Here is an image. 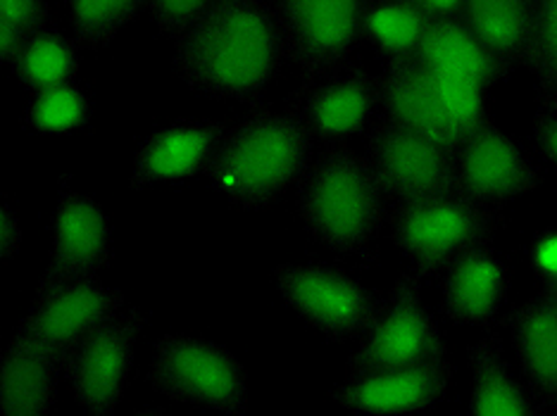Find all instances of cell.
<instances>
[{
  "label": "cell",
  "instance_id": "cell-27",
  "mask_svg": "<svg viewBox=\"0 0 557 416\" xmlns=\"http://www.w3.org/2000/svg\"><path fill=\"white\" fill-rule=\"evenodd\" d=\"M74 41L82 50H103L138 17L146 0H65Z\"/></svg>",
  "mask_w": 557,
  "mask_h": 416
},
{
  "label": "cell",
  "instance_id": "cell-19",
  "mask_svg": "<svg viewBox=\"0 0 557 416\" xmlns=\"http://www.w3.org/2000/svg\"><path fill=\"white\" fill-rule=\"evenodd\" d=\"M376 115L450 150L460 143L438 108L432 77L414 58L382 62L376 72Z\"/></svg>",
  "mask_w": 557,
  "mask_h": 416
},
{
  "label": "cell",
  "instance_id": "cell-4",
  "mask_svg": "<svg viewBox=\"0 0 557 416\" xmlns=\"http://www.w3.org/2000/svg\"><path fill=\"white\" fill-rule=\"evenodd\" d=\"M508 224L503 207L476 203L455 191L388 207L386 234L410 269L432 281L462 252L496 241Z\"/></svg>",
  "mask_w": 557,
  "mask_h": 416
},
{
  "label": "cell",
  "instance_id": "cell-15",
  "mask_svg": "<svg viewBox=\"0 0 557 416\" xmlns=\"http://www.w3.org/2000/svg\"><path fill=\"white\" fill-rule=\"evenodd\" d=\"M455 378L448 357L410 367L346 374L326 393L332 405L370 416L422 414L446 402Z\"/></svg>",
  "mask_w": 557,
  "mask_h": 416
},
{
  "label": "cell",
  "instance_id": "cell-9",
  "mask_svg": "<svg viewBox=\"0 0 557 416\" xmlns=\"http://www.w3.org/2000/svg\"><path fill=\"white\" fill-rule=\"evenodd\" d=\"M148 326V312L126 305L88 333L62 362V378L77 405L94 416H112L134 371V352Z\"/></svg>",
  "mask_w": 557,
  "mask_h": 416
},
{
  "label": "cell",
  "instance_id": "cell-30",
  "mask_svg": "<svg viewBox=\"0 0 557 416\" xmlns=\"http://www.w3.org/2000/svg\"><path fill=\"white\" fill-rule=\"evenodd\" d=\"M208 3L210 0H146V10L158 34L174 41Z\"/></svg>",
  "mask_w": 557,
  "mask_h": 416
},
{
  "label": "cell",
  "instance_id": "cell-6",
  "mask_svg": "<svg viewBox=\"0 0 557 416\" xmlns=\"http://www.w3.org/2000/svg\"><path fill=\"white\" fill-rule=\"evenodd\" d=\"M272 283L284 305L334 345L358 343L382 302L358 276L326 262H282Z\"/></svg>",
  "mask_w": 557,
  "mask_h": 416
},
{
  "label": "cell",
  "instance_id": "cell-3",
  "mask_svg": "<svg viewBox=\"0 0 557 416\" xmlns=\"http://www.w3.org/2000/svg\"><path fill=\"white\" fill-rule=\"evenodd\" d=\"M312 157L314 136L296 112L260 100L230 126L206 176L234 207L262 212L296 191Z\"/></svg>",
  "mask_w": 557,
  "mask_h": 416
},
{
  "label": "cell",
  "instance_id": "cell-1",
  "mask_svg": "<svg viewBox=\"0 0 557 416\" xmlns=\"http://www.w3.org/2000/svg\"><path fill=\"white\" fill-rule=\"evenodd\" d=\"M172 43L174 77L214 103H260L288 60L268 0H210Z\"/></svg>",
  "mask_w": 557,
  "mask_h": 416
},
{
  "label": "cell",
  "instance_id": "cell-24",
  "mask_svg": "<svg viewBox=\"0 0 557 416\" xmlns=\"http://www.w3.org/2000/svg\"><path fill=\"white\" fill-rule=\"evenodd\" d=\"M432 15L420 0H367L362 41L386 60H408L420 50Z\"/></svg>",
  "mask_w": 557,
  "mask_h": 416
},
{
  "label": "cell",
  "instance_id": "cell-13",
  "mask_svg": "<svg viewBox=\"0 0 557 416\" xmlns=\"http://www.w3.org/2000/svg\"><path fill=\"white\" fill-rule=\"evenodd\" d=\"M126 305L129 302L120 288L100 281V276L55 286L32 298L29 312L12 333L32 340L65 362L72 348H77L88 333L115 317Z\"/></svg>",
  "mask_w": 557,
  "mask_h": 416
},
{
  "label": "cell",
  "instance_id": "cell-21",
  "mask_svg": "<svg viewBox=\"0 0 557 416\" xmlns=\"http://www.w3.org/2000/svg\"><path fill=\"white\" fill-rule=\"evenodd\" d=\"M62 360L12 333L0 355V414L48 416L58 405Z\"/></svg>",
  "mask_w": 557,
  "mask_h": 416
},
{
  "label": "cell",
  "instance_id": "cell-11",
  "mask_svg": "<svg viewBox=\"0 0 557 416\" xmlns=\"http://www.w3.org/2000/svg\"><path fill=\"white\" fill-rule=\"evenodd\" d=\"M115 262V234L106 207L94 196L74 188L70 176L60 179L55 210L50 217V252L34 295L55 286L98 279Z\"/></svg>",
  "mask_w": 557,
  "mask_h": 416
},
{
  "label": "cell",
  "instance_id": "cell-20",
  "mask_svg": "<svg viewBox=\"0 0 557 416\" xmlns=\"http://www.w3.org/2000/svg\"><path fill=\"white\" fill-rule=\"evenodd\" d=\"M472 390L467 414L472 416H536L543 414L524 378L517 376L505 355L500 326L484 329L467 345Z\"/></svg>",
  "mask_w": 557,
  "mask_h": 416
},
{
  "label": "cell",
  "instance_id": "cell-36",
  "mask_svg": "<svg viewBox=\"0 0 557 416\" xmlns=\"http://www.w3.org/2000/svg\"><path fill=\"white\" fill-rule=\"evenodd\" d=\"M422 8L436 17H460L462 0H420Z\"/></svg>",
  "mask_w": 557,
  "mask_h": 416
},
{
  "label": "cell",
  "instance_id": "cell-23",
  "mask_svg": "<svg viewBox=\"0 0 557 416\" xmlns=\"http://www.w3.org/2000/svg\"><path fill=\"white\" fill-rule=\"evenodd\" d=\"M536 0H462L460 20L512 72L524 67Z\"/></svg>",
  "mask_w": 557,
  "mask_h": 416
},
{
  "label": "cell",
  "instance_id": "cell-22",
  "mask_svg": "<svg viewBox=\"0 0 557 416\" xmlns=\"http://www.w3.org/2000/svg\"><path fill=\"white\" fill-rule=\"evenodd\" d=\"M414 60L432 72L455 74L486 88H496L515 74L476 39V34L460 17L432 20Z\"/></svg>",
  "mask_w": 557,
  "mask_h": 416
},
{
  "label": "cell",
  "instance_id": "cell-29",
  "mask_svg": "<svg viewBox=\"0 0 557 416\" xmlns=\"http://www.w3.org/2000/svg\"><path fill=\"white\" fill-rule=\"evenodd\" d=\"M426 72H429V77H432V86H434V93H436L443 117H446L450 131L458 136V141H462L465 136L476 131L479 126L493 122L491 119V88H486L484 84H476L472 79L455 77V74H443V72H432V70H426Z\"/></svg>",
  "mask_w": 557,
  "mask_h": 416
},
{
  "label": "cell",
  "instance_id": "cell-5",
  "mask_svg": "<svg viewBox=\"0 0 557 416\" xmlns=\"http://www.w3.org/2000/svg\"><path fill=\"white\" fill-rule=\"evenodd\" d=\"M158 395L182 405L230 416L248 414L250 393L244 364L214 340L162 333L144 371Z\"/></svg>",
  "mask_w": 557,
  "mask_h": 416
},
{
  "label": "cell",
  "instance_id": "cell-35",
  "mask_svg": "<svg viewBox=\"0 0 557 416\" xmlns=\"http://www.w3.org/2000/svg\"><path fill=\"white\" fill-rule=\"evenodd\" d=\"M29 41V36H24L22 31L8 27V24H0V62H3V67H12L15 65V60L20 58L24 43Z\"/></svg>",
  "mask_w": 557,
  "mask_h": 416
},
{
  "label": "cell",
  "instance_id": "cell-10",
  "mask_svg": "<svg viewBox=\"0 0 557 416\" xmlns=\"http://www.w3.org/2000/svg\"><path fill=\"white\" fill-rule=\"evenodd\" d=\"M362 153L388 207L455 193V150L422 134L376 115Z\"/></svg>",
  "mask_w": 557,
  "mask_h": 416
},
{
  "label": "cell",
  "instance_id": "cell-37",
  "mask_svg": "<svg viewBox=\"0 0 557 416\" xmlns=\"http://www.w3.org/2000/svg\"><path fill=\"white\" fill-rule=\"evenodd\" d=\"M553 288H555V291H557V283H553Z\"/></svg>",
  "mask_w": 557,
  "mask_h": 416
},
{
  "label": "cell",
  "instance_id": "cell-17",
  "mask_svg": "<svg viewBox=\"0 0 557 416\" xmlns=\"http://www.w3.org/2000/svg\"><path fill=\"white\" fill-rule=\"evenodd\" d=\"M226 131L230 126L224 122H174L150 131L134 153L129 188L180 186L194 179L208 169Z\"/></svg>",
  "mask_w": 557,
  "mask_h": 416
},
{
  "label": "cell",
  "instance_id": "cell-32",
  "mask_svg": "<svg viewBox=\"0 0 557 416\" xmlns=\"http://www.w3.org/2000/svg\"><path fill=\"white\" fill-rule=\"evenodd\" d=\"M527 257L541 286L557 283V226H548L531 238Z\"/></svg>",
  "mask_w": 557,
  "mask_h": 416
},
{
  "label": "cell",
  "instance_id": "cell-8",
  "mask_svg": "<svg viewBox=\"0 0 557 416\" xmlns=\"http://www.w3.org/2000/svg\"><path fill=\"white\" fill-rule=\"evenodd\" d=\"M286 58L300 79L352 65L362 43L367 0H268Z\"/></svg>",
  "mask_w": 557,
  "mask_h": 416
},
{
  "label": "cell",
  "instance_id": "cell-33",
  "mask_svg": "<svg viewBox=\"0 0 557 416\" xmlns=\"http://www.w3.org/2000/svg\"><path fill=\"white\" fill-rule=\"evenodd\" d=\"M531 141L557 181V110L536 108L534 122H531Z\"/></svg>",
  "mask_w": 557,
  "mask_h": 416
},
{
  "label": "cell",
  "instance_id": "cell-31",
  "mask_svg": "<svg viewBox=\"0 0 557 416\" xmlns=\"http://www.w3.org/2000/svg\"><path fill=\"white\" fill-rule=\"evenodd\" d=\"M0 24H8L24 36H34L53 27V10L48 0H0Z\"/></svg>",
  "mask_w": 557,
  "mask_h": 416
},
{
  "label": "cell",
  "instance_id": "cell-7",
  "mask_svg": "<svg viewBox=\"0 0 557 416\" xmlns=\"http://www.w3.org/2000/svg\"><path fill=\"white\" fill-rule=\"evenodd\" d=\"M424 283L414 269H405L398 276L348 355L346 374L410 367L448 357L446 333L422 300Z\"/></svg>",
  "mask_w": 557,
  "mask_h": 416
},
{
  "label": "cell",
  "instance_id": "cell-12",
  "mask_svg": "<svg viewBox=\"0 0 557 416\" xmlns=\"http://www.w3.org/2000/svg\"><path fill=\"white\" fill-rule=\"evenodd\" d=\"M543 181V167L496 122L479 126L455 148V191L476 203L505 207L536 193Z\"/></svg>",
  "mask_w": 557,
  "mask_h": 416
},
{
  "label": "cell",
  "instance_id": "cell-34",
  "mask_svg": "<svg viewBox=\"0 0 557 416\" xmlns=\"http://www.w3.org/2000/svg\"><path fill=\"white\" fill-rule=\"evenodd\" d=\"M22 245L24 229L17 207L10 200H3V205H0V257L3 262H12L22 252Z\"/></svg>",
  "mask_w": 557,
  "mask_h": 416
},
{
  "label": "cell",
  "instance_id": "cell-18",
  "mask_svg": "<svg viewBox=\"0 0 557 416\" xmlns=\"http://www.w3.org/2000/svg\"><path fill=\"white\" fill-rule=\"evenodd\" d=\"M500 329L508 331L519 376L543 412H557V291L541 286L522 305L505 312Z\"/></svg>",
  "mask_w": 557,
  "mask_h": 416
},
{
  "label": "cell",
  "instance_id": "cell-28",
  "mask_svg": "<svg viewBox=\"0 0 557 416\" xmlns=\"http://www.w3.org/2000/svg\"><path fill=\"white\" fill-rule=\"evenodd\" d=\"M534 84L536 108L557 110V0H536L524 67Z\"/></svg>",
  "mask_w": 557,
  "mask_h": 416
},
{
  "label": "cell",
  "instance_id": "cell-25",
  "mask_svg": "<svg viewBox=\"0 0 557 416\" xmlns=\"http://www.w3.org/2000/svg\"><path fill=\"white\" fill-rule=\"evenodd\" d=\"M82 53L84 50L74 41V36L48 27L29 36L10 72L29 93H41L48 88L77 81Z\"/></svg>",
  "mask_w": 557,
  "mask_h": 416
},
{
  "label": "cell",
  "instance_id": "cell-2",
  "mask_svg": "<svg viewBox=\"0 0 557 416\" xmlns=\"http://www.w3.org/2000/svg\"><path fill=\"white\" fill-rule=\"evenodd\" d=\"M296 217L338 260L374 267L388 203L364 153L350 143L322 146L296 186Z\"/></svg>",
  "mask_w": 557,
  "mask_h": 416
},
{
  "label": "cell",
  "instance_id": "cell-14",
  "mask_svg": "<svg viewBox=\"0 0 557 416\" xmlns=\"http://www.w3.org/2000/svg\"><path fill=\"white\" fill-rule=\"evenodd\" d=\"M286 108L302 119L322 146L350 143L376 117V74L360 65L300 79Z\"/></svg>",
  "mask_w": 557,
  "mask_h": 416
},
{
  "label": "cell",
  "instance_id": "cell-16",
  "mask_svg": "<svg viewBox=\"0 0 557 416\" xmlns=\"http://www.w3.org/2000/svg\"><path fill=\"white\" fill-rule=\"evenodd\" d=\"M438 283V310L448 324L479 331L500 326L512 272L493 243L462 252L441 272Z\"/></svg>",
  "mask_w": 557,
  "mask_h": 416
},
{
  "label": "cell",
  "instance_id": "cell-26",
  "mask_svg": "<svg viewBox=\"0 0 557 416\" xmlns=\"http://www.w3.org/2000/svg\"><path fill=\"white\" fill-rule=\"evenodd\" d=\"M94 119V96L79 81L32 93L22 110V126L36 136H70Z\"/></svg>",
  "mask_w": 557,
  "mask_h": 416
}]
</instances>
